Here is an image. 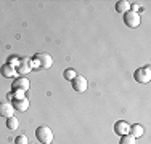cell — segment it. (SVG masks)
Segmentation results:
<instances>
[{
	"mask_svg": "<svg viewBox=\"0 0 151 144\" xmlns=\"http://www.w3.org/2000/svg\"><path fill=\"white\" fill-rule=\"evenodd\" d=\"M0 72H2V75H3V77H6V78H13L18 74L16 69L13 66H10V64H3V66L0 67Z\"/></svg>",
	"mask_w": 151,
	"mask_h": 144,
	"instance_id": "cell-11",
	"label": "cell"
},
{
	"mask_svg": "<svg viewBox=\"0 0 151 144\" xmlns=\"http://www.w3.org/2000/svg\"><path fill=\"white\" fill-rule=\"evenodd\" d=\"M18 127H19V120H18L15 115L6 118V128L8 130H13V131H15V130H18Z\"/></svg>",
	"mask_w": 151,
	"mask_h": 144,
	"instance_id": "cell-14",
	"label": "cell"
},
{
	"mask_svg": "<svg viewBox=\"0 0 151 144\" xmlns=\"http://www.w3.org/2000/svg\"><path fill=\"white\" fill-rule=\"evenodd\" d=\"M35 64H39L40 69H50L53 64V58L48 53H37L32 59V67H35Z\"/></svg>",
	"mask_w": 151,
	"mask_h": 144,
	"instance_id": "cell-1",
	"label": "cell"
},
{
	"mask_svg": "<svg viewBox=\"0 0 151 144\" xmlns=\"http://www.w3.org/2000/svg\"><path fill=\"white\" fill-rule=\"evenodd\" d=\"M140 23H142V18H140L138 13L130 11V10H129L127 13H124V24H125V26L135 29V27L140 26Z\"/></svg>",
	"mask_w": 151,
	"mask_h": 144,
	"instance_id": "cell-4",
	"label": "cell"
},
{
	"mask_svg": "<svg viewBox=\"0 0 151 144\" xmlns=\"http://www.w3.org/2000/svg\"><path fill=\"white\" fill-rule=\"evenodd\" d=\"M63 75H64V78H66V80L73 82L74 78H76V75H77V72H76L74 69H66V71L63 72Z\"/></svg>",
	"mask_w": 151,
	"mask_h": 144,
	"instance_id": "cell-15",
	"label": "cell"
},
{
	"mask_svg": "<svg viewBox=\"0 0 151 144\" xmlns=\"http://www.w3.org/2000/svg\"><path fill=\"white\" fill-rule=\"evenodd\" d=\"M114 133L119 136H125V135H130V125L124 120H119L114 123Z\"/></svg>",
	"mask_w": 151,
	"mask_h": 144,
	"instance_id": "cell-6",
	"label": "cell"
},
{
	"mask_svg": "<svg viewBox=\"0 0 151 144\" xmlns=\"http://www.w3.org/2000/svg\"><path fill=\"white\" fill-rule=\"evenodd\" d=\"M13 112H15V109H13V106L10 103H0V115L5 118L8 117H13Z\"/></svg>",
	"mask_w": 151,
	"mask_h": 144,
	"instance_id": "cell-10",
	"label": "cell"
},
{
	"mask_svg": "<svg viewBox=\"0 0 151 144\" xmlns=\"http://www.w3.org/2000/svg\"><path fill=\"white\" fill-rule=\"evenodd\" d=\"M6 64H10V66H13V67H18V64H19V58L10 56V59H8V63H6Z\"/></svg>",
	"mask_w": 151,
	"mask_h": 144,
	"instance_id": "cell-19",
	"label": "cell"
},
{
	"mask_svg": "<svg viewBox=\"0 0 151 144\" xmlns=\"http://www.w3.org/2000/svg\"><path fill=\"white\" fill-rule=\"evenodd\" d=\"M12 96H13V99H23V98H26V91H23V90H13Z\"/></svg>",
	"mask_w": 151,
	"mask_h": 144,
	"instance_id": "cell-17",
	"label": "cell"
},
{
	"mask_svg": "<svg viewBox=\"0 0 151 144\" xmlns=\"http://www.w3.org/2000/svg\"><path fill=\"white\" fill-rule=\"evenodd\" d=\"M119 144H137V143H135V138L132 135H125V136H122V138H121Z\"/></svg>",
	"mask_w": 151,
	"mask_h": 144,
	"instance_id": "cell-16",
	"label": "cell"
},
{
	"mask_svg": "<svg viewBox=\"0 0 151 144\" xmlns=\"http://www.w3.org/2000/svg\"><path fill=\"white\" fill-rule=\"evenodd\" d=\"M12 106H13V109H15V110H19V112H26L27 107H29V101H27V98H23V99H13Z\"/></svg>",
	"mask_w": 151,
	"mask_h": 144,
	"instance_id": "cell-9",
	"label": "cell"
},
{
	"mask_svg": "<svg viewBox=\"0 0 151 144\" xmlns=\"http://www.w3.org/2000/svg\"><path fill=\"white\" fill-rule=\"evenodd\" d=\"M143 133H145V130H143L142 125H130V135L134 136V138H142Z\"/></svg>",
	"mask_w": 151,
	"mask_h": 144,
	"instance_id": "cell-13",
	"label": "cell"
},
{
	"mask_svg": "<svg viewBox=\"0 0 151 144\" xmlns=\"http://www.w3.org/2000/svg\"><path fill=\"white\" fill-rule=\"evenodd\" d=\"M29 86H31V83L26 77H19V78H16V80H13L12 90H23V91H27Z\"/></svg>",
	"mask_w": 151,
	"mask_h": 144,
	"instance_id": "cell-8",
	"label": "cell"
},
{
	"mask_svg": "<svg viewBox=\"0 0 151 144\" xmlns=\"http://www.w3.org/2000/svg\"><path fill=\"white\" fill-rule=\"evenodd\" d=\"M50 144H52V143H50Z\"/></svg>",
	"mask_w": 151,
	"mask_h": 144,
	"instance_id": "cell-21",
	"label": "cell"
},
{
	"mask_svg": "<svg viewBox=\"0 0 151 144\" xmlns=\"http://www.w3.org/2000/svg\"><path fill=\"white\" fill-rule=\"evenodd\" d=\"M134 77H135V80L138 82V83H148V82L151 80V66H145V67L137 69Z\"/></svg>",
	"mask_w": 151,
	"mask_h": 144,
	"instance_id": "cell-3",
	"label": "cell"
},
{
	"mask_svg": "<svg viewBox=\"0 0 151 144\" xmlns=\"http://www.w3.org/2000/svg\"><path fill=\"white\" fill-rule=\"evenodd\" d=\"M129 10H130V2H127V0H119V2L116 3V11L117 13H127Z\"/></svg>",
	"mask_w": 151,
	"mask_h": 144,
	"instance_id": "cell-12",
	"label": "cell"
},
{
	"mask_svg": "<svg viewBox=\"0 0 151 144\" xmlns=\"http://www.w3.org/2000/svg\"><path fill=\"white\" fill-rule=\"evenodd\" d=\"M32 69H34V67H32V59H19L16 72L19 75H24V74H27V72H31Z\"/></svg>",
	"mask_w": 151,
	"mask_h": 144,
	"instance_id": "cell-7",
	"label": "cell"
},
{
	"mask_svg": "<svg viewBox=\"0 0 151 144\" xmlns=\"http://www.w3.org/2000/svg\"><path fill=\"white\" fill-rule=\"evenodd\" d=\"M140 10H143V8L138 5V3H130V11H135V13H138Z\"/></svg>",
	"mask_w": 151,
	"mask_h": 144,
	"instance_id": "cell-20",
	"label": "cell"
},
{
	"mask_svg": "<svg viewBox=\"0 0 151 144\" xmlns=\"http://www.w3.org/2000/svg\"><path fill=\"white\" fill-rule=\"evenodd\" d=\"M15 144H29V141H27V136H26V135H19V136H16Z\"/></svg>",
	"mask_w": 151,
	"mask_h": 144,
	"instance_id": "cell-18",
	"label": "cell"
},
{
	"mask_svg": "<svg viewBox=\"0 0 151 144\" xmlns=\"http://www.w3.org/2000/svg\"><path fill=\"white\" fill-rule=\"evenodd\" d=\"M73 88H74V91H77V93H85V90H87V86H88V83H87V78L84 77V75H76V78L73 82Z\"/></svg>",
	"mask_w": 151,
	"mask_h": 144,
	"instance_id": "cell-5",
	"label": "cell"
},
{
	"mask_svg": "<svg viewBox=\"0 0 151 144\" xmlns=\"http://www.w3.org/2000/svg\"><path fill=\"white\" fill-rule=\"evenodd\" d=\"M35 138L39 139L42 144H50L53 141V131L48 127H39L35 130Z\"/></svg>",
	"mask_w": 151,
	"mask_h": 144,
	"instance_id": "cell-2",
	"label": "cell"
}]
</instances>
